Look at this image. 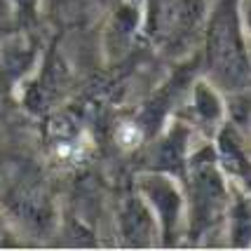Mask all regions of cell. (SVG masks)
<instances>
[{
	"label": "cell",
	"instance_id": "cell-1",
	"mask_svg": "<svg viewBox=\"0 0 251 251\" xmlns=\"http://www.w3.org/2000/svg\"><path fill=\"white\" fill-rule=\"evenodd\" d=\"M209 54L211 64L221 75L226 77H244L247 64L242 56V43L237 38V24L235 14L230 10H223L216 17V22L211 26V43H209Z\"/></svg>",
	"mask_w": 251,
	"mask_h": 251
},
{
	"label": "cell",
	"instance_id": "cell-2",
	"mask_svg": "<svg viewBox=\"0 0 251 251\" xmlns=\"http://www.w3.org/2000/svg\"><path fill=\"white\" fill-rule=\"evenodd\" d=\"M139 139H141V131L136 129V127H122L120 129L122 146H134V143H139Z\"/></svg>",
	"mask_w": 251,
	"mask_h": 251
}]
</instances>
